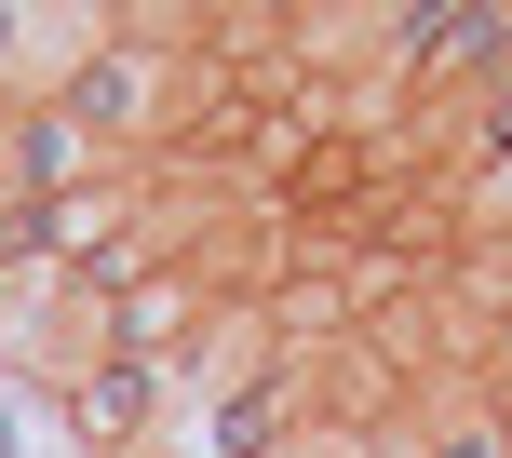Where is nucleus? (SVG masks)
Returning a JSON list of instances; mask_svg holds the SVG:
<instances>
[{
	"label": "nucleus",
	"mask_w": 512,
	"mask_h": 458,
	"mask_svg": "<svg viewBox=\"0 0 512 458\" xmlns=\"http://www.w3.org/2000/svg\"><path fill=\"white\" fill-rule=\"evenodd\" d=\"M162 378H176V364L95 351V364H68V378H54V405H68V432H81V445H135V432L162 418Z\"/></svg>",
	"instance_id": "1"
},
{
	"label": "nucleus",
	"mask_w": 512,
	"mask_h": 458,
	"mask_svg": "<svg viewBox=\"0 0 512 458\" xmlns=\"http://www.w3.org/2000/svg\"><path fill=\"white\" fill-rule=\"evenodd\" d=\"M486 216H499V229H512V162H499V176H486Z\"/></svg>",
	"instance_id": "2"
},
{
	"label": "nucleus",
	"mask_w": 512,
	"mask_h": 458,
	"mask_svg": "<svg viewBox=\"0 0 512 458\" xmlns=\"http://www.w3.org/2000/svg\"><path fill=\"white\" fill-rule=\"evenodd\" d=\"M108 14H122V0H108Z\"/></svg>",
	"instance_id": "3"
}]
</instances>
